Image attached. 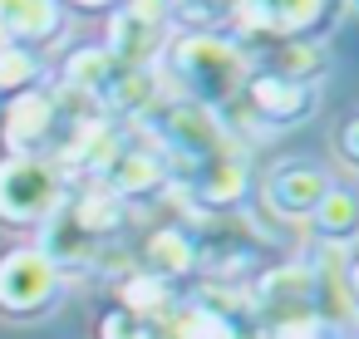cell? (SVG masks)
Segmentation results:
<instances>
[{
  "instance_id": "cell-1",
  "label": "cell",
  "mask_w": 359,
  "mask_h": 339,
  "mask_svg": "<svg viewBox=\"0 0 359 339\" xmlns=\"http://www.w3.org/2000/svg\"><path fill=\"white\" fill-rule=\"evenodd\" d=\"M168 64H172V79L182 89L187 104L207 109V113H222L226 104L241 99L246 89V55L222 40L217 30L212 35H177L172 50H168Z\"/></svg>"
},
{
  "instance_id": "cell-2",
  "label": "cell",
  "mask_w": 359,
  "mask_h": 339,
  "mask_svg": "<svg viewBox=\"0 0 359 339\" xmlns=\"http://www.w3.org/2000/svg\"><path fill=\"white\" fill-rule=\"evenodd\" d=\"M69 123H74V113H69V104H65V94L55 84H35V89L15 94L6 109H0V143H6V158H50L55 162Z\"/></svg>"
},
{
  "instance_id": "cell-3",
  "label": "cell",
  "mask_w": 359,
  "mask_h": 339,
  "mask_svg": "<svg viewBox=\"0 0 359 339\" xmlns=\"http://www.w3.org/2000/svg\"><path fill=\"white\" fill-rule=\"evenodd\" d=\"M69 202V172L50 158H0V221L45 226Z\"/></svg>"
},
{
  "instance_id": "cell-4",
  "label": "cell",
  "mask_w": 359,
  "mask_h": 339,
  "mask_svg": "<svg viewBox=\"0 0 359 339\" xmlns=\"http://www.w3.org/2000/svg\"><path fill=\"white\" fill-rule=\"evenodd\" d=\"M65 270L40 246H15L0 256V314L11 319H40L60 305Z\"/></svg>"
},
{
  "instance_id": "cell-5",
  "label": "cell",
  "mask_w": 359,
  "mask_h": 339,
  "mask_svg": "<svg viewBox=\"0 0 359 339\" xmlns=\"http://www.w3.org/2000/svg\"><path fill=\"white\" fill-rule=\"evenodd\" d=\"M138 123L153 128V148H158L163 158L172 153L177 162H207V158L226 153L217 113H207V109H197V104H187V99H168V94H163Z\"/></svg>"
},
{
  "instance_id": "cell-6",
  "label": "cell",
  "mask_w": 359,
  "mask_h": 339,
  "mask_svg": "<svg viewBox=\"0 0 359 339\" xmlns=\"http://www.w3.org/2000/svg\"><path fill=\"white\" fill-rule=\"evenodd\" d=\"M241 99L251 104V113L266 123V128H295L315 113V84H300V79H285V74H251Z\"/></svg>"
},
{
  "instance_id": "cell-7",
  "label": "cell",
  "mask_w": 359,
  "mask_h": 339,
  "mask_svg": "<svg viewBox=\"0 0 359 339\" xmlns=\"http://www.w3.org/2000/svg\"><path fill=\"white\" fill-rule=\"evenodd\" d=\"M104 192H114L123 207L128 202H143V197H158L168 187V158L153 148V143H118V153L104 162Z\"/></svg>"
},
{
  "instance_id": "cell-8",
  "label": "cell",
  "mask_w": 359,
  "mask_h": 339,
  "mask_svg": "<svg viewBox=\"0 0 359 339\" xmlns=\"http://www.w3.org/2000/svg\"><path fill=\"white\" fill-rule=\"evenodd\" d=\"M256 300L261 310H271L276 329L280 324H300V319H315V275L305 261H290V265H276L256 280Z\"/></svg>"
},
{
  "instance_id": "cell-9",
  "label": "cell",
  "mask_w": 359,
  "mask_h": 339,
  "mask_svg": "<svg viewBox=\"0 0 359 339\" xmlns=\"http://www.w3.org/2000/svg\"><path fill=\"white\" fill-rule=\"evenodd\" d=\"M104 55L118 64V69H158V60L168 55V25H158V20H143V15H133V11H114V20H109V45H104Z\"/></svg>"
},
{
  "instance_id": "cell-10",
  "label": "cell",
  "mask_w": 359,
  "mask_h": 339,
  "mask_svg": "<svg viewBox=\"0 0 359 339\" xmlns=\"http://www.w3.org/2000/svg\"><path fill=\"white\" fill-rule=\"evenodd\" d=\"M334 182L325 177V167L315 162H280L271 177H266V207L285 221H310V212L320 207V197L330 192Z\"/></svg>"
},
{
  "instance_id": "cell-11",
  "label": "cell",
  "mask_w": 359,
  "mask_h": 339,
  "mask_svg": "<svg viewBox=\"0 0 359 339\" xmlns=\"http://www.w3.org/2000/svg\"><path fill=\"white\" fill-rule=\"evenodd\" d=\"M65 30V0H0V40L35 50Z\"/></svg>"
},
{
  "instance_id": "cell-12",
  "label": "cell",
  "mask_w": 359,
  "mask_h": 339,
  "mask_svg": "<svg viewBox=\"0 0 359 339\" xmlns=\"http://www.w3.org/2000/svg\"><path fill=\"white\" fill-rule=\"evenodd\" d=\"M187 192H192V197H197V207H207V212L236 207V202L246 197V162H241V158H231V153H217V158H207V162H197V167H192Z\"/></svg>"
},
{
  "instance_id": "cell-13",
  "label": "cell",
  "mask_w": 359,
  "mask_h": 339,
  "mask_svg": "<svg viewBox=\"0 0 359 339\" xmlns=\"http://www.w3.org/2000/svg\"><path fill=\"white\" fill-rule=\"evenodd\" d=\"M310 231H315V241L325 246V251H349L354 241H359V192H349V187H330L325 197H320V207L310 212Z\"/></svg>"
},
{
  "instance_id": "cell-14",
  "label": "cell",
  "mask_w": 359,
  "mask_h": 339,
  "mask_svg": "<svg viewBox=\"0 0 359 339\" xmlns=\"http://www.w3.org/2000/svg\"><path fill=\"white\" fill-rule=\"evenodd\" d=\"M202 261V251H197V241L182 231V226H158L148 241H143V270L148 275H158V280H177V275H187L192 265Z\"/></svg>"
},
{
  "instance_id": "cell-15",
  "label": "cell",
  "mask_w": 359,
  "mask_h": 339,
  "mask_svg": "<svg viewBox=\"0 0 359 339\" xmlns=\"http://www.w3.org/2000/svg\"><path fill=\"white\" fill-rule=\"evenodd\" d=\"M114 69H118V64L104 55V45H99V50H74V55L65 60V74H60L55 89L69 94V99H79V104H94V109H99V99H104Z\"/></svg>"
},
{
  "instance_id": "cell-16",
  "label": "cell",
  "mask_w": 359,
  "mask_h": 339,
  "mask_svg": "<svg viewBox=\"0 0 359 339\" xmlns=\"http://www.w3.org/2000/svg\"><path fill=\"white\" fill-rule=\"evenodd\" d=\"M118 310L138 314L143 324H163V319L177 310V300H172V285H168V280H158V275H148V270H133V275H123V285H118Z\"/></svg>"
},
{
  "instance_id": "cell-17",
  "label": "cell",
  "mask_w": 359,
  "mask_h": 339,
  "mask_svg": "<svg viewBox=\"0 0 359 339\" xmlns=\"http://www.w3.org/2000/svg\"><path fill=\"white\" fill-rule=\"evenodd\" d=\"M158 69H114L109 89L99 104H109L114 113H128V118H143L153 104H158Z\"/></svg>"
},
{
  "instance_id": "cell-18",
  "label": "cell",
  "mask_w": 359,
  "mask_h": 339,
  "mask_svg": "<svg viewBox=\"0 0 359 339\" xmlns=\"http://www.w3.org/2000/svg\"><path fill=\"white\" fill-rule=\"evenodd\" d=\"M330 0H261L266 15V40H305L325 20Z\"/></svg>"
},
{
  "instance_id": "cell-19",
  "label": "cell",
  "mask_w": 359,
  "mask_h": 339,
  "mask_svg": "<svg viewBox=\"0 0 359 339\" xmlns=\"http://www.w3.org/2000/svg\"><path fill=\"white\" fill-rule=\"evenodd\" d=\"M45 79V69H40V60H35V50H20V45H6L0 40V99H15V94H25V89H35Z\"/></svg>"
},
{
  "instance_id": "cell-20",
  "label": "cell",
  "mask_w": 359,
  "mask_h": 339,
  "mask_svg": "<svg viewBox=\"0 0 359 339\" xmlns=\"http://www.w3.org/2000/svg\"><path fill=\"white\" fill-rule=\"evenodd\" d=\"M168 11L192 25L187 35H212V25H222L231 15V0H168Z\"/></svg>"
},
{
  "instance_id": "cell-21",
  "label": "cell",
  "mask_w": 359,
  "mask_h": 339,
  "mask_svg": "<svg viewBox=\"0 0 359 339\" xmlns=\"http://www.w3.org/2000/svg\"><path fill=\"white\" fill-rule=\"evenodd\" d=\"M99 339H153V324H143L138 314H128V310H109L104 319H99Z\"/></svg>"
},
{
  "instance_id": "cell-22",
  "label": "cell",
  "mask_w": 359,
  "mask_h": 339,
  "mask_svg": "<svg viewBox=\"0 0 359 339\" xmlns=\"http://www.w3.org/2000/svg\"><path fill=\"white\" fill-rule=\"evenodd\" d=\"M334 148H339V158H344L349 167H359V113L339 123V133H334Z\"/></svg>"
},
{
  "instance_id": "cell-23",
  "label": "cell",
  "mask_w": 359,
  "mask_h": 339,
  "mask_svg": "<svg viewBox=\"0 0 359 339\" xmlns=\"http://www.w3.org/2000/svg\"><path fill=\"white\" fill-rule=\"evenodd\" d=\"M344 305H349V314H359V261L344 265Z\"/></svg>"
},
{
  "instance_id": "cell-24",
  "label": "cell",
  "mask_w": 359,
  "mask_h": 339,
  "mask_svg": "<svg viewBox=\"0 0 359 339\" xmlns=\"http://www.w3.org/2000/svg\"><path fill=\"white\" fill-rule=\"evenodd\" d=\"M69 6H84V11H118L123 0H69Z\"/></svg>"
},
{
  "instance_id": "cell-25",
  "label": "cell",
  "mask_w": 359,
  "mask_h": 339,
  "mask_svg": "<svg viewBox=\"0 0 359 339\" xmlns=\"http://www.w3.org/2000/svg\"><path fill=\"white\" fill-rule=\"evenodd\" d=\"M349 11H359V0H349Z\"/></svg>"
}]
</instances>
